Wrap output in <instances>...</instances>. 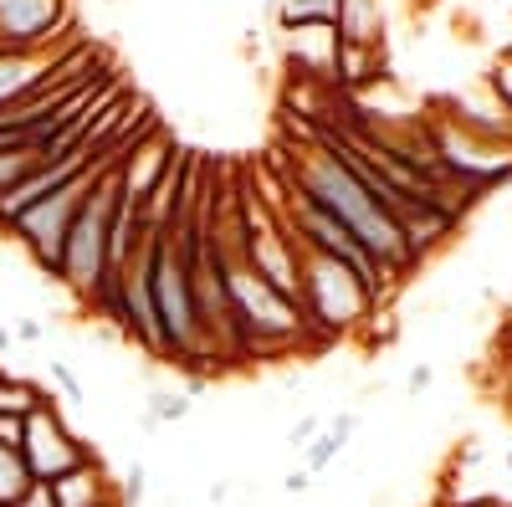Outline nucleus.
Wrapping results in <instances>:
<instances>
[{
  "mask_svg": "<svg viewBox=\"0 0 512 507\" xmlns=\"http://www.w3.org/2000/svg\"><path fill=\"white\" fill-rule=\"evenodd\" d=\"M502 467H507V472H512V446H507V456H502Z\"/></svg>",
  "mask_w": 512,
  "mask_h": 507,
  "instance_id": "26",
  "label": "nucleus"
},
{
  "mask_svg": "<svg viewBox=\"0 0 512 507\" xmlns=\"http://www.w3.org/2000/svg\"><path fill=\"white\" fill-rule=\"evenodd\" d=\"M149 292H154V318H159V338H164V359L169 364H185L200 369L216 344L205 333L200 303H195V287H190V267L175 246V231L154 226L149 231ZM216 364V359H210Z\"/></svg>",
  "mask_w": 512,
  "mask_h": 507,
  "instance_id": "2",
  "label": "nucleus"
},
{
  "mask_svg": "<svg viewBox=\"0 0 512 507\" xmlns=\"http://www.w3.org/2000/svg\"><path fill=\"white\" fill-rule=\"evenodd\" d=\"M297 313H303V328L349 333L354 323H364L374 313V298L344 262H333L323 251L297 241Z\"/></svg>",
  "mask_w": 512,
  "mask_h": 507,
  "instance_id": "3",
  "label": "nucleus"
},
{
  "mask_svg": "<svg viewBox=\"0 0 512 507\" xmlns=\"http://www.w3.org/2000/svg\"><path fill=\"white\" fill-rule=\"evenodd\" d=\"M41 405H47V390H36L31 379H21V374H0V415L26 420V415L41 410Z\"/></svg>",
  "mask_w": 512,
  "mask_h": 507,
  "instance_id": "11",
  "label": "nucleus"
},
{
  "mask_svg": "<svg viewBox=\"0 0 512 507\" xmlns=\"http://www.w3.org/2000/svg\"><path fill=\"white\" fill-rule=\"evenodd\" d=\"M11 338H16V333H11V323H0V354L11 349Z\"/></svg>",
  "mask_w": 512,
  "mask_h": 507,
  "instance_id": "24",
  "label": "nucleus"
},
{
  "mask_svg": "<svg viewBox=\"0 0 512 507\" xmlns=\"http://www.w3.org/2000/svg\"><path fill=\"white\" fill-rule=\"evenodd\" d=\"M466 507H512V502H502V497H482V502H466Z\"/></svg>",
  "mask_w": 512,
  "mask_h": 507,
  "instance_id": "25",
  "label": "nucleus"
},
{
  "mask_svg": "<svg viewBox=\"0 0 512 507\" xmlns=\"http://www.w3.org/2000/svg\"><path fill=\"white\" fill-rule=\"evenodd\" d=\"M333 41L338 47H379V0H338Z\"/></svg>",
  "mask_w": 512,
  "mask_h": 507,
  "instance_id": "9",
  "label": "nucleus"
},
{
  "mask_svg": "<svg viewBox=\"0 0 512 507\" xmlns=\"http://www.w3.org/2000/svg\"><path fill=\"white\" fill-rule=\"evenodd\" d=\"M41 159H47V154H41V144H21V149H6V154H0V195H6V190L26 175V169H36Z\"/></svg>",
  "mask_w": 512,
  "mask_h": 507,
  "instance_id": "14",
  "label": "nucleus"
},
{
  "mask_svg": "<svg viewBox=\"0 0 512 507\" xmlns=\"http://www.w3.org/2000/svg\"><path fill=\"white\" fill-rule=\"evenodd\" d=\"M47 487H52V502L57 507H103V502L118 497L98 456L82 461V467H72V472H62V477H52Z\"/></svg>",
  "mask_w": 512,
  "mask_h": 507,
  "instance_id": "8",
  "label": "nucleus"
},
{
  "mask_svg": "<svg viewBox=\"0 0 512 507\" xmlns=\"http://www.w3.org/2000/svg\"><path fill=\"white\" fill-rule=\"evenodd\" d=\"M405 385H410V395H420L425 385H431V369H425V364H415V369H410V379H405Z\"/></svg>",
  "mask_w": 512,
  "mask_h": 507,
  "instance_id": "22",
  "label": "nucleus"
},
{
  "mask_svg": "<svg viewBox=\"0 0 512 507\" xmlns=\"http://www.w3.org/2000/svg\"><path fill=\"white\" fill-rule=\"evenodd\" d=\"M441 507H466V502H441Z\"/></svg>",
  "mask_w": 512,
  "mask_h": 507,
  "instance_id": "27",
  "label": "nucleus"
},
{
  "mask_svg": "<svg viewBox=\"0 0 512 507\" xmlns=\"http://www.w3.org/2000/svg\"><path fill=\"white\" fill-rule=\"evenodd\" d=\"M287 190L292 195H303L308 205H318L323 216H333L338 226H344L369 257L384 267V272H395V267H405L415 251H410V241H405V231H400V221L384 210L354 175H349V164L333 154V144L328 139H318V144H303V149H292V164H287Z\"/></svg>",
  "mask_w": 512,
  "mask_h": 507,
  "instance_id": "1",
  "label": "nucleus"
},
{
  "mask_svg": "<svg viewBox=\"0 0 512 507\" xmlns=\"http://www.w3.org/2000/svg\"><path fill=\"white\" fill-rule=\"evenodd\" d=\"M226 497H231V487H226V482L210 487V507H226Z\"/></svg>",
  "mask_w": 512,
  "mask_h": 507,
  "instance_id": "23",
  "label": "nucleus"
},
{
  "mask_svg": "<svg viewBox=\"0 0 512 507\" xmlns=\"http://www.w3.org/2000/svg\"><path fill=\"white\" fill-rule=\"evenodd\" d=\"M21 456H26V467H31V477H36V482H52V477H62V472L82 467V461H93L98 451H93L88 441H77V436H72V426L62 420V410L47 400L41 410H31V415H26Z\"/></svg>",
  "mask_w": 512,
  "mask_h": 507,
  "instance_id": "6",
  "label": "nucleus"
},
{
  "mask_svg": "<svg viewBox=\"0 0 512 507\" xmlns=\"http://www.w3.org/2000/svg\"><path fill=\"white\" fill-rule=\"evenodd\" d=\"M21 436H26V420L0 415V446H16V451H21Z\"/></svg>",
  "mask_w": 512,
  "mask_h": 507,
  "instance_id": "18",
  "label": "nucleus"
},
{
  "mask_svg": "<svg viewBox=\"0 0 512 507\" xmlns=\"http://www.w3.org/2000/svg\"><path fill=\"white\" fill-rule=\"evenodd\" d=\"M308 487H313V472H308V467H292V472L282 477V492H287V497H303Z\"/></svg>",
  "mask_w": 512,
  "mask_h": 507,
  "instance_id": "19",
  "label": "nucleus"
},
{
  "mask_svg": "<svg viewBox=\"0 0 512 507\" xmlns=\"http://www.w3.org/2000/svg\"><path fill=\"white\" fill-rule=\"evenodd\" d=\"M359 431V415H333V420H323V431L308 441V451H303V467L318 477V472H328L333 461H338V451L349 446V436Z\"/></svg>",
  "mask_w": 512,
  "mask_h": 507,
  "instance_id": "10",
  "label": "nucleus"
},
{
  "mask_svg": "<svg viewBox=\"0 0 512 507\" xmlns=\"http://www.w3.org/2000/svg\"><path fill=\"white\" fill-rule=\"evenodd\" d=\"M318 431H323V420H318V415H303V420H297V426L287 431V446H292L297 456H303V451H308V441H313Z\"/></svg>",
  "mask_w": 512,
  "mask_h": 507,
  "instance_id": "16",
  "label": "nucleus"
},
{
  "mask_svg": "<svg viewBox=\"0 0 512 507\" xmlns=\"http://www.w3.org/2000/svg\"><path fill=\"white\" fill-rule=\"evenodd\" d=\"M67 21V0H0V52H41Z\"/></svg>",
  "mask_w": 512,
  "mask_h": 507,
  "instance_id": "7",
  "label": "nucleus"
},
{
  "mask_svg": "<svg viewBox=\"0 0 512 507\" xmlns=\"http://www.w3.org/2000/svg\"><path fill=\"white\" fill-rule=\"evenodd\" d=\"M190 410H195L190 395H149V405H144V415H139V426H144V431L175 426V420H185Z\"/></svg>",
  "mask_w": 512,
  "mask_h": 507,
  "instance_id": "13",
  "label": "nucleus"
},
{
  "mask_svg": "<svg viewBox=\"0 0 512 507\" xmlns=\"http://www.w3.org/2000/svg\"><path fill=\"white\" fill-rule=\"evenodd\" d=\"M31 467H26V456L16 446H0V507H16L31 487Z\"/></svg>",
  "mask_w": 512,
  "mask_h": 507,
  "instance_id": "12",
  "label": "nucleus"
},
{
  "mask_svg": "<svg viewBox=\"0 0 512 507\" xmlns=\"http://www.w3.org/2000/svg\"><path fill=\"white\" fill-rule=\"evenodd\" d=\"M144 492H149V467H144V461H134V467H128V477H123V487H118V502H123V507H139Z\"/></svg>",
  "mask_w": 512,
  "mask_h": 507,
  "instance_id": "15",
  "label": "nucleus"
},
{
  "mask_svg": "<svg viewBox=\"0 0 512 507\" xmlns=\"http://www.w3.org/2000/svg\"><path fill=\"white\" fill-rule=\"evenodd\" d=\"M113 190H118V159H108L103 175L93 180L88 200H82V210L67 226L62 257H57V282L82 303H88L98 292V282L108 277V205H113Z\"/></svg>",
  "mask_w": 512,
  "mask_h": 507,
  "instance_id": "4",
  "label": "nucleus"
},
{
  "mask_svg": "<svg viewBox=\"0 0 512 507\" xmlns=\"http://www.w3.org/2000/svg\"><path fill=\"white\" fill-rule=\"evenodd\" d=\"M21 344H41V338H47V323H36V318H21L16 328H11Z\"/></svg>",
  "mask_w": 512,
  "mask_h": 507,
  "instance_id": "20",
  "label": "nucleus"
},
{
  "mask_svg": "<svg viewBox=\"0 0 512 507\" xmlns=\"http://www.w3.org/2000/svg\"><path fill=\"white\" fill-rule=\"evenodd\" d=\"M108 6H123V0H108Z\"/></svg>",
  "mask_w": 512,
  "mask_h": 507,
  "instance_id": "28",
  "label": "nucleus"
},
{
  "mask_svg": "<svg viewBox=\"0 0 512 507\" xmlns=\"http://www.w3.org/2000/svg\"><path fill=\"white\" fill-rule=\"evenodd\" d=\"M108 164V159H103ZM103 164H88L82 175H72L62 190H52L47 200H36L26 216H16L11 221V236L31 251V262L47 272V277H57V257H62V241H67V226H72V216L82 210V200H88V190H93V180L103 175Z\"/></svg>",
  "mask_w": 512,
  "mask_h": 507,
  "instance_id": "5",
  "label": "nucleus"
},
{
  "mask_svg": "<svg viewBox=\"0 0 512 507\" xmlns=\"http://www.w3.org/2000/svg\"><path fill=\"white\" fill-rule=\"evenodd\" d=\"M52 379H57V385H62V395L67 400H82V385H77V374L62 364V359H52Z\"/></svg>",
  "mask_w": 512,
  "mask_h": 507,
  "instance_id": "17",
  "label": "nucleus"
},
{
  "mask_svg": "<svg viewBox=\"0 0 512 507\" xmlns=\"http://www.w3.org/2000/svg\"><path fill=\"white\" fill-rule=\"evenodd\" d=\"M492 82H497V93H502V103L512 108V52H507V62L497 67V77H492Z\"/></svg>",
  "mask_w": 512,
  "mask_h": 507,
  "instance_id": "21",
  "label": "nucleus"
}]
</instances>
